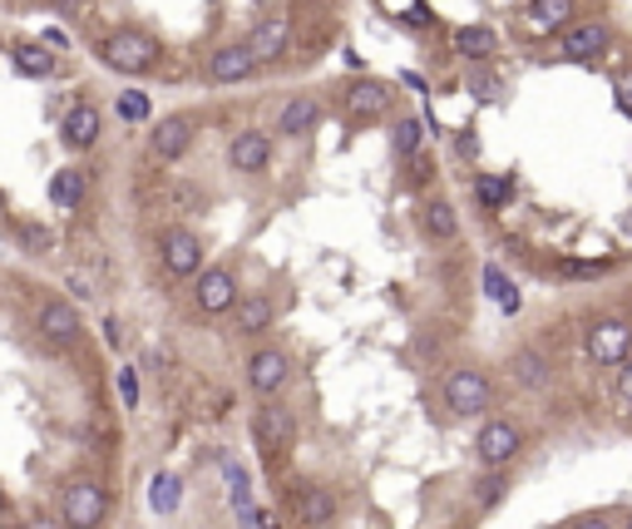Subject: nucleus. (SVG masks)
I'll use <instances>...</instances> for the list:
<instances>
[{
	"label": "nucleus",
	"mask_w": 632,
	"mask_h": 529,
	"mask_svg": "<svg viewBox=\"0 0 632 529\" xmlns=\"http://www.w3.org/2000/svg\"><path fill=\"white\" fill-rule=\"evenodd\" d=\"M94 60L109 65L114 75H128V80H144L163 65V45L154 41L138 25H114V31L94 35Z\"/></svg>",
	"instance_id": "f257e3e1"
},
{
	"label": "nucleus",
	"mask_w": 632,
	"mask_h": 529,
	"mask_svg": "<svg viewBox=\"0 0 632 529\" xmlns=\"http://www.w3.org/2000/svg\"><path fill=\"white\" fill-rule=\"evenodd\" d=\"M494 401H499V391H494V376L479 367H450L440 376V406L444 416L454 420H484L494 410Z\"/></svg>",
	"instance_id": "f03ea898"
},
{
	"label": "nucleus",
	"mask_w": 632,
	"mask_h": 529,
	"mask_svg": "<svg viewBox=\"0 0 632 529\" xmlns=\"http://www.w3.org/2000/svg\"><path fill=\"white\" fill-rule=\"evenodd\" d=\"M59 525L65 529H104L109 525V485L99 475H69L59 489Z\"/></svg>",
	"instance_id": "7ed1b4c3"
},
{
	"label": "nucleus",
	"mask_w": 632,
	"mask_h": 529,
	"mask_svg": "<svg viewBox=\"0 0 632 529\" xmlns=\"http://www.w3.org/2000/svg\"><path fill=\"white\" fill-rule=\"evenodd\" d=\"M523 446H529V436L509 416H484V426L474 430V460L484 470H509L523 455Z\"/></svg>",
	"instance_id": "20e7f679"
},
{
	"label": "nucleus",
	"mask_w": 632,
	"mask_h": 529,
	"mask_svg": "<svg viewBox=\"0 0 632 529\" xmlns=\"http://www.w3.org/2000/svg\"><path fill=\"white\" fill-rule=\"evenodd\" d=\"M242 381L257 401L282 396V386L292 381V351L276 347V341H257V347L242 357Z\"/></svg>",
	"instance_id": "39448f33"
},
{
	"label": "nucleus",
	"mask_w": 632,
	"mask_h": 529,
	"mask_svg": "<svg viewBox=\"0 0 632 529\" xmlns=\"http://www.w3.org/2000/svg\"><path fill=\"white\" fill-rule=\"evenodd\" d=\"M583 347H588V361L602 371L622 367V361L632 357V322L622 317V312H602V317L588 322V337H583Z\"/></svg>",
	"instance_id": "423d86ee"
},
{
	"label": "nucleus",
	"mask_w": 632,
	"mask_h": 529,
	"mask_svg": "<svg viewBox=\"0 0 632 529\" xmlns=\"http://www.w3.org/2000/svg\"><path fill=\"white\" fill-rule=\"evenodd\" d=\"M395 110V90L375 75H356V80L341 85V114L351 124H375V120H391Z\"/></svg>",
	"instance_id": "0eeeda50"
},
{
	"label": "nucleus",
	"mask_w": 632,
	"mask_h": 529,
	"mask_svg": "<svg viewBox=\"0 0 632 529\" xmlns=\"http://www.w3.org/2000/svg\"><path fill=\"white\" fill-rule=\"evenodd\" d=\"M35 337L55 351H69V347H79V337H84V317H79V307L69 297H40Z\"/></svg>",
	"instance_id": "6e6552de"
},
{
	"label": "nucleus",
	"mask_w": 632,
	"mask_h": 529,
	"mask_svg": "<svg viewBox=\"0 0 632 529\" xmlns=\"http://www.w3.org/2000/svg\"><path fill=\"white\" fill-rule=\"evenodd\" d=\"M158 262H163V272L173 282H193L198 278V268L207 262V248H203V238H198L193 228H163L158 233Z\"/></svg>",
	"instance_id": "1a4fd4ad"
},
{
	"label": "nucleus",
	"mask_w": 632,
	"mask_h": 529,
	"mask_svg": "<svg viewBox=\"0 0 632 529\" xmlns=\"http://www.w3.org/2000/svg\"><path fill=\"white\" fill-rule=\"evenodd\" d=\"M252 440L267 460L286 455V450L296 446V416L286 406H276V396H267L262 406L252 410Z\"/></svg>",
	"instance_id": "9d476101"
},
{
	"label": "nucleus",
	"mask_w": 632,
	"mask_h": 529,
	"mask_svg": "<svg viewBox=\"0 0 632 529\" xmlns=\"http://www.w3.org/2000/svg\"><path fill=\"white\" fill-rule=\"evenodd\" d=\"M237 297H242V282H237V272L227 268V262H217V268H207V262H203V268H198L193 302H198L203 317H227Z\"/></svg>",
	"instance_id": "9b49d317"
},
{
	"label": "nucleus",
	"mask_w": 632,
	"mask_h": 529,
	"mask_svg": "<svg viewBox=\"0 0 632 529\" xmlns=\"http://www.w3.org/2000/svg\"><path fill=\"white\" fill-rule=\"evenodd\" d=\"M608 50H612V25L598 21V15L568 21V25L558 31V55H563V60L588 65V60H602Z\"/></svg>",
	"instance_id": "f8f14e48"
},
{
	"label": "nucleus",
	"mask_w": 632,
	"mask_h": 529,
	"mask_svg": "<svg viewBox=\"0 0 632 529\" xmlns=\"http://www.w3.org/2000/svg\"><path fill=\"white\" fill-rule=\"evenodd\" d=\"M193 144H198V120H193V114H163V120L148 130V154H154L158 164H183Z\"/></svg>",
	"instance_id": "ddd939ff"
},
{
	"label": "nucleus",
	"mask_w": 632,
	"mask_h": 529,
	"mask_svg": "<svg viewBox=\"0 0 632 529\" xmlns=\"http://www.w3.org/2000/svg\"><path fill=\"white\" fill-rule=\"evenodd\" d=\"M247 45H252V55L267 65H282L286 50H292V15L286 11H262L252 21V31H247Z\"/></svg>",
	"instance_id": "4468645a"
},
{
	"label": "nucleus",
	"mask_w": 632,
	"mask_h": 529,
	"mask_svg": "<svg viewBox=\"0 0 632 529\" xmlns=\"http://www.w3.org/2000/svg\"><path fill=\"white\" fill-rule=\"evenodd\" d=\"M257 75H262V60L252 55L247 41H227L207 55V80L213 85H247V80H257Z\"/></svg>",
	"instance_id": "2eb2a0df"
},
{
	"label": "nucleus",
	"mask_w": 632,
	"mask_h": 529,
	"mask_svg": "<svg viewBox=\"0 0 632 529\" xmlns=\"http://www.w3.org/2000/svg\"><path fill=\"white\" fill-rule=\"evenodd\" d=\"M336 509H341L336 489L316 485V480H306V485L292 489V519H296V529H326L336 519Z\"/></svg>",
	"instance_id": "dca6fc26"
},
{
	"label": "nucleus",
	"mask_w": 632,
	"mask_h": 529,
	"mask_svg": "<svg viewBox=\"0 0 632 529\" xmlns=\"http://www.w3.org/2000/svg\"><path fill=\"white\" fill-rule=\"evenodd\" d=\"M415 223H420V238L435 243V248L460 243V209H454V199H444V193H430V199L420 203V213H415Z\"/></svg>",
	"instance_id": "f3484780"
},
{
	"label": "nucleus",
	"mask_w": 632,
	"mask_h": 529,
	"mask_svg": "<svg viewBox=\"0 0 632 529\" xmlns=\"http://www.w3.org/2000/svg\"><path fill=\"white\" fill-rule=\"evenodd\" d=\"M99 134H104V114H99L94 104H69V110L59 114V144H65L69 154L99 149Z\"/></svg>",
	"instance_id": "a211bd4d"
},
{
	"label": "nucleus",
	"mask_w": 632,
	"mask_h": 529,
	"mask_svg": "<svg viewBox=\"0 0 632 529\" xmlns=\"http://www.w3.org/2000/svg\"><path fill=\"white\" fill-rule=\"evenodd\" d=\"M227 164H233V173H267L272 169V134L267 130H237L233 134V144H227Z\"/></svg>",
	"instance_id": "6ab92c4d"
},
{
	"label": "nucleus",
	"mask_w": 632,
	"mask_h": 529,
	"mask_svg": "<svg viewBox=\"0 0 632 529\" xmlns=\"http://www.w3.org/2000/svg\"><path fill=\"white\" fill-rule=\"evenodd\" d=\"M227 317H233V331H242V337H262V331L276 327V297L272 292H242Z\"/></svg>",
	"instance_id": "aec40b11"
},
{
	"label": "nucleus",
	"mask_w": 632,
	"mask_h": 529,
	"mask_svg": "<svg viewBox=\"0 0 632 529\" xmlns=\"http://www.w3.org/2000/svg\"><path fill=\"white\" fill-rule=\"evenodd\" d=\"M321 100L316 94H292V100L282 104V114H276V134L282 139H312L316 130H321Z\"/></svg>",
	"instance_id": "412c9836"
},
{
	"label": "nucleus",
	"mask_w": 632,
	"mask_h": 529,
	"mask_svg": "<svg viewBox=\"0 0 632 529\" xmlns=\"http://www.w3.org/2000/svg\"><path fill=\"white\" fill-rule=\"evenodd\" d=\"M573 11H578V0H529V11L519 15V25H523V35L543 41V35H558L563 25L573 21Z\"/></svg>",
	"instance_id": "4be33fe9"
},
{
	"label": "nucleus",
	"mask_w": 632,
	"mask_h": 529,
	"mask_svg": "<svg viewBox=\"0 0 632 529\" xmlns=\"http://www.w3.org/2000/svg\"><path fill=\"white\" fill-rule=\"evenodd\" d=\"M504 371H509V381L523 391H543L553 381V361L543 357L539 347H514L509 361H504Z\"/></svg>",
	"instance_id": "5701e85b"
},
{
	"label": "nucleus",
	"mask_w": 632,
	"mask_h": 529,
	"mask_svg": "<svg viewBox=\"0 0 632 529\" xmlns=\"http://www.w3.org/2000/svg\"><path fill=\"white\" fill-rule=\"evenodd\" d=\"M450 50L460 55L464 65H489L499 55V35L489 25H454L450 31Z\"/></svg>",
	"instance_id": "b1692460"
},
{
	"label": "nucleus",
	"mask_w": 632,
	"mask_h": 529,
	"mask_svg": "<svg viewBox=\"0 0 632 529\" xmlns=\"http://www.w3.org/2000/svg\"><path fill=\"white\" fill-rule=\"evenodd\" d=\"M10 65H15V75H25V80H49V75H55V50H49L45 41H20L15 50H10Z\"/></svg>",
	"instance_id": "393cba45"
},
{
	"label": "nucleus",
	"mask_w": 632,
	"mask_h": 529,
	"mask_svg": "<svg viewBox=\"0 0 632 529\" xmlns=\"http://www.w3.org/2000/svg\"><path fill=\"white\" fill-rule=\"evenodd\" d=\"M425 149V120H415V114H391V154L400 164L420 159Z\"/></svg>",
	"instance_id": "a878e982"
},
{
	"label": "nucleus",
	"mask_w": 632,
	"mask_h": 529,
	"mask_svg": "<svg viewBox=\"0 0 632 529\" xmlns=\"http://www.w3.org/2000/svg\"><path fill=\"white\" fill-rule=\"evenodd\" d=\"M84 189H89V179H84V169H75V164H69V169H55L49 173V203H55V209H79V203H84Z\"/></svg>",
	"instance_id": "bb28decb"
},
{
	"label": "nucleus",
	"mask_w": 632,
	"mask_h": 529,
	"mask_svg": "<svg viewBox=\"0 0 632 529\" xmlns=\"http://www.w3.org/2000/svg\"><path fill=\"white\" fill-rule=\"evenodd\" d=\"M474 199L484 213H499L509 203V179L504 173H474Z\"/></svg>",
	"instance_id": "cd10ccee"
},
{
	"label": "nucleus",
	"mask_w": 632,
	"mask_h": 529,
	"mask_svg": "<svg viewBox=\"0 0 632 529\" xmlns=\"http://www.w3.org/2000/svg\"><path fill=\"white\" fill-rule=\"evenodd\" d=\"M504 495H509V475H504V470H484V475L474 480V509H494Z\"/></svg>",
	"instance_id": "c85d7f7f"
},
{
	"label": "nucleus",
	"mask_w": 632,
	"mask_h": 529,
	"mask_svg": "<svg viewBox=\"0 0 632 529\" xmlns=\"http://www.w3.org/2000/svg\"><path fill=\"white\" fill-rule=\"evenodd\" d=\"M464 90H470L479 104H494L504 85H499V75H494L489 65H470V75H464Z\"/></svg>",
	"instance_id": "c756f323"
},
{
	"label": "nucleus",
	"mask_w": 632,
	"mask_h": 529,
	"mask_svg": "<svg viewBox=\"0 0 632 529\" xmlns=\"http://www.w3.org/2000/svg\"><path fill=\"white\" fill-rule=\"evenodd\" d=\"M484 292H489V297L499 302L504 312H514V307H519V297H514V282H509V272H504V268H494V262H489V268H484Z\"/></svg>",
	"instance_id": "7c9ffc66"
},
{
	"label": "nucleus",
	"mask_w": 632,
	"mask_h": 529,
	"mask_svg": "<svg viewBox=\"0 0 632 529\" xmlns=\"http://www.w3.org/2000/svg\"><path fill=\"white\" fill-rule=\"evenodd\" d=\"M114 110H119V120H124V124H144L148 114H154V104H148L144 90H119V104H114Z\"/></svg>",
	"instance_id": "2f4dec72"
},
{
	"label": "nucleus",
	"mask_w": 632,
	"mask_h": 529,
	"mask_svg": "<svg viewBox=\"0 0 632 529\" xmlns=\"http://www.w3.org/2000/svg\"><path fill=\"white\" fill-rule=\"evenodd\" d=\"M20 238H25V252H35V258H45L55 248V233L40 228V223H20Z\"/></svg>",
	"instance_id": "473e14b6"
},
{
	"label": "nucleus",
	"mask_w": 632,
	"mask_h": 529,
	"mask_svg": "<svg viewBox=\"0 0 632 529\" xmlns=\"http://www.w3.org/2000/svg\"><path fill=\"white\" fill-rule=\"evenodd\" d=\"M400 25H410V31H435V11H430V0H410L400 11Z\"/></svg>",
	"instance_id": "72a5a7b5"
},
{
	"label": "nucleus",
	"mask_w": 632,
	"mask_h": 529,
	"mask_svg": "<svg viewBox=\"0 0 632 529\" xmlns=\"http://www.w3.org/2000/svg\"><path fill=\"white\" fill-rule=\"evenodd\" d=\"M568 529H618V519L602 515V509H583V515L568 519Z\"/></svg>",
	"instance_id": "f704fd0d"
},
{
	"label": "nucleus",
	"mask_w": 632,
	"mask_h": 529,
	"mask_svg": "<svg viewBox=\"0 0 632 529\" xmlns=\"http://www.w3.org/2000/svg\"><path fill=\"white\" fill-rule=\"evenodd\" d=\"M612 396H618L622 406L632 410V357L622 361V367H618V376H612Z\"/></svg>",
	"instance_id": "c9c22d12"
},
{
	"label": "nucleus",
	"mask_w": 632,
	"mask_h": 529,
	"mask_svg": "<svg viewBox=\"0 0 632 529\" xmlns=\"http://www.w3.org/2000/svg\"><path fill=\"white\" fill-rule=\"evenodd\" d=\"M612 100H618V110L632 120V70H622L618 80H612Z\"/></svg>",
	"instance_id": "e433bc0d"
},
{
	"label": "nucleus",
	"mask_w": 632,
	"mask_h": 529,
	"mask_svg": "<svg viewBox=\"0 0 632 529\" xmlns=\"http://www.w3.org/2000/svg\"><path fill=\"white\" fill-rule=\"evenodd\" d=\"M608 272V262H563V278H598Z\"/></svg>",
	"instance_id": "4c0bfd02"
},
{
	"label": "nucleus",
	"mask_w": 632,
	"mask_h": 529,
	"mask_svg": "<svg viewBox=\"0 0 632 529\" xmlns=\"http://www.w3.org/2000/svg\"><path fill=\"white\" fill-rule=\"evenodd\" d=\"M119 391H124V406H138V381H134V371H119Z\"/></svg>",
	"instance_id": "58836bf2"
},
{
	"label": "nucleus",
	"mask_w": 632,
	"mask_h": 529,
	"mask_svg": "<svg viewBox=\"0 0 632 529\" xmlns=\"http://www.w3.org/2000/svg\"><path fill=\"white\" fill-rule=\"evenodd\" d=\"M20 529H65V525H59L55 515H30V519H25V525H20Z\"/></svg>",
	"instance_id": "ea45409f"
},
{
	"label": "nucleus",
	"mask_w": 632,
	"mask_h": 529,
	"mask_svg": "<svg viewBox=\"0 0 632 529\" xmlns=\"http://www.w3.org/2000/svg\"><path fill=\"white\" fill-rule=\"evenodd\" d=\"M40 41H45V45H49V50H65V45H69V35H65V31H59V25H49V31H45V35H40Z\"/></svg>",
	"instance_id": "a19ab883"
},
{
	"label": "nucleus",
	"mask_w": 632,
	"mask_h": 529,
	"mask_svg": "<svg viewBox=\"0 0 632 529\" xmlns=\"http://www.w3.org/2000/svg\"><path fill=\"white\" fill-rule=\"evenodd\" d=\"M618 529H632V509H628V515H622V519H618Z\"/></svg>",
	"instance_id": "79ce46f5"
},
{
	"label": "nucleus",
	"mask_w": 632,
	"mask_h": 529,
	"mask_svg": "<svg viewBox=\"0 0 632 529\" xmlns=\"http://www.w3.org/2000/svg\"><path fill=\"white\" fill-rule=\"evenodd\" d=\"M5 529H20V525H5Z\"/></svg>",
	"instance_id": "37998d69"
}]
</instances>
